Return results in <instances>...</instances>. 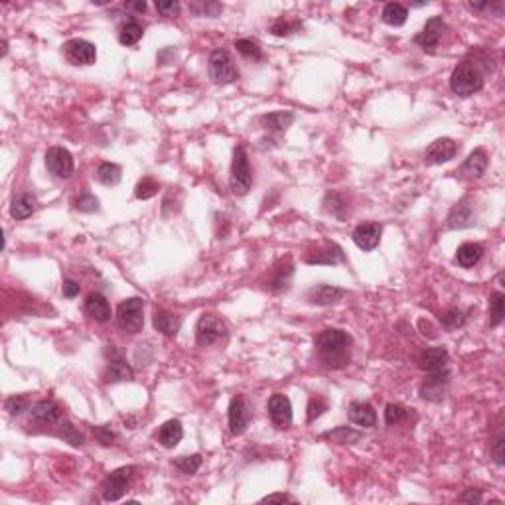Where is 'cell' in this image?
I'll use <instances>...</instances> for the list:
<instances>
[{"instance_id":"83f0119b","label":"cell","mask_w":505,"mask_h":505,"mask_svg":"<svg viewBox=\"0 0 505 505\" xmlns=\"http://www.w3.org/2000/svg\"><path fill=\"white\" fill-rule=\"evenodd\" d=\"M182 437H184V428H182V423L176 421V419L164 423L160 426V430H158V442L164 448H176Z\"/></svg>"},{"instance_id":"ffe728a7","label":"cell","mask_w":505,"mask_h":505,"mask_svg":"<svg viewBox=\"0 0 505 505\" xmlns=\"http://www.w3.org/2000/svg\"><path fill=\"white\" fill-rule=\"evenodd\" d=\"M32 419L41 424H59L64 421V410L55 401H38L32 407Z\"/></svg>"},{"instance_id":"ac0fdd59","label":"cell","mask_w":505,"mask_h":505,"mask_svg":"<svg viewBox=\"0 0 505 505\" xmlns=\"http://www.w3.org/2000/svg\"><path fill=\"white\" fill-rule=\"evenodd\" d=\"M448 352L446 347H426L424 352H421L419 359H417V365L426 371V373H435L440 371L448 365Z\"/></svg>"},{"instance_id":"d6986e66","label":"cell","mask_w":505,"mask_h":505,"mask_svg":"<svg viewBox=\"0 0 505 505\" xmlns=\"http://www.w3.org/2000/svg\"><path fill=\"white\" fill-rule=\"evenodd\" d=\"M343 294H345V290L334 287V285H316L308 290L306 298L310 304H316V306H332V304L341 301Z\"/></svg>"},{"instance_id":"2e32d148","label":"cell","mask_w":505,"mask_h":505,"mask_svg":"<svg viewBox=\"0 0 505 505\" xmlns=\"http://www.w3.org/2000/svg\"><path fill=\"white\" fill-rule=\"evenodd\" d=\"M476 223V211H474V202L472 200H462L454 205L448 216V227L450 229H466Z\"/></svg>"},{"instance_id":"f6af8a7d","label":"cell","mask_w":505,"mask_h":505,"mask_svg":"<svg viewBox=\"0 0 505 505\" xmlns=\"http://www.w3.org/2000/svg\"><path fill=\"white\" fill-rule=\"evenodd\" d=\"M302 28L301 22H288V20H276L273 26H271V32L274 36H290L294 32H298Z\"/></svg>"},{"instance_id":"8992f818","label":"cell","mask_w":505,"mask_h":505,"mask_svg":"<svg viewBox=\"0 0 505 505\" xmlns=\"http://www.w3.org/2000/svg\"><path fill=\"white\" fill-rule=\"evenodd\" d=\"M137 468L135 466H124L119 468L115 472H111L107 478L103 479L101 484V493H103V499L105 502H119L126 493V488L131 484V479L135 476Z\"/></svg>"},{"instance_id":"836d02e7","label":"cell","mask_w":505,"mask_h":505,"mask_svg":"<svg viewBox=\"0 0 505 505\" xmlns=\"http://www.w3.org/2000/svg\"><path fill=\"white\" fill-rule=\"evenodd\" d=\"M322 438H330V440H334L338 444H354L357 440H361V432H357L354 428H350V426H338L334 430L324 432Z\"/></svg>"},{"instance_id":"f1b7e54d","label":"cell","mask_w":505,"mask_h":505,"mask_svg":"<svg viewBox=\"0 0 505 505\" xmlns=\"http://www.w3.org/2000/svg\"><path fill=\"white\" fill-rule=\"evenodd\" d=\"M36 196L34 193H20L10 204V216L14 219H26L36 211Z\"/></svg>"},{"instance_id":"8d00e7d4","label":"cell","mask_w":505,"mask_h":505,"mask_svg":"<svg viewBox=\"0 0 505 505\" xmlns=\"http://www.w3.org/2000/svg\"><path fill=\"white\" fill-rule=\"evenodd\" d=\"M235 48L241 55H245L249 59H260L263 57V48L257 40L253 38H241L235 41Z\"/></svg>"},{"instance_id":"d4e9b609","label":"cell","mask_w":505,"mask_h":505,"mask_svg":"<svg viewBox=\"0 0 505 505\" xmlns=\"http://www.w3.org/2000/svg\"><path fill=\"white\" fill-rule=\"evenodd\" d=\"M486 170H488V154L482 149H476L474 152H470V156L464 160V164L460 168V174L478 180L486 174Z\"/></svg>"},{"instance_id":"60d3db41","label":"cell","mask_w":505,"mask_h":505,"mask_svg":"<svg viewBox=\"0 0 505 505\" xmlns=\"http://www.w3.org/2000/svg\"><path fill=\"white\" fill-rule=\"evenodd\" d=\"M160 190V186H158V182L154 180V178L146 176L142 178L140 182L137 184V188H135V196H137L138 200H151L154 198L156 193Z\"/></svg>"},{"instance_id":"603a6c76","label":"cell","mask_w":505,"mask_h":505,"mask_svg":"<svg viewBox=\"0 0 505 505\" xmlns=\"http://www.w3.org/2000/svg\"><path fill=\"white\" fill-rule=\"evenodd\" d=\"M292 274H294V265L290 257L283 259L276 267L273 269V274L269 278V288L273 292H283V290H288L290 287V280H292Z\"/></svg>"},{"instance_id":"74e56055","label":"cell","mask_w":505,"mask_h":505,"mask_svg":"<svg viewBox=\"0 0 505 505\" xmlns=\"http://www.w3.org/2000/svg\"><path fill=\"white\" fill-rule=\"evenodd\" d=\"M59 426V430H57V435L64 438V440H68L71 446H83L85 444V437H83L82 432L73 426L71 423L68 421H61V423L57 424Z\"/></svg>"},{"instance_id":"52a82bcc","label":"cell","mask_w":505,"mask_h":505,"mask_svg":"<svg viewBox=\"0 0 505 505\" xmlns=\"http://www.w3.org/2000/svg\"><path fill=\"white\" fill-rule=\"evenodd\" d=\"M225 336H227V326L216 314H204L198 320V326H196V341H198V345L207 347V345L216 343V341L225 338Z\"/></svg>"},{"instance_id":"9c48e42d","label":"cell","mask_w":505,"mask_h":505,"mask_svg":"<svg viewBox=\"0 0 505 505\" xmlns=\"http://www.w3.org/2000/svg\"><path fill=\"white\" fill-rule=\"evenodd\" d=\"M64 54L71 66H93L97 59V48L91 41L73 38L64 44Z\"/></svg>"},{"instance_id":"5bb4252c","label":"cell","mask_w":505,"mask_h":505,"mask_svg":"<svg viewBox=\"0 0 505 505\" xmlns=\"http://www.w3.org/2000/svg\"><path fill=\"white\" fill-rule=\"evenodd\" d=\"M442 34H444V18L432 16L430 20H426L423 32L415 36V44L421 46L423 50H435L442 40Z\"/></svg>"},{"instance_id":"1f68e13d","label":"cell","mask_w":505,"mask_h":505,"mask_svg":"<svg viewBox=\"0 0 505 505\" xmlns=\"http://www.w3.org/2000/svg\"><path fill=\"white\" fill-rule=\"evenodd\" d=\"M142 36H144V28L140 22L137 20H128V22H124L121 30H119V41L123 44V46H135L138 41L142 40Z\"/></svg>"},{"instance_id":"7a4b0ae2","label":"cell","mask_w":505,"mask_h":505,"mask_svg":"<svg viewBox=\"0 0 505 505\" xmlns=\"http://www.w3.org/2000/svg\"><path fill=\"white\" fill-rule=\"evenodd\" d=\"M488 59H478L474 57L472 61L466 59L462 64H458L450 75V89L460 97H470L474 93H479L484 89V83H486V73L488 69L492 71V68L486 66Z\"/></svg>"},{"instance_id":"cb8c5ba5","label":"cell","mask_w":505,"mask_h":505,"mask_svg":"<svg viewBox=\"0 0 505 505\" xmlns=\"http://www.w3.org/2000/svg\"><path fill=\"white\" fill-rule=\"evenodd\" d=\"M294 121V115L290 111H276V113H269V115H263L259 119L260 126L269 133H276V135H283L287 133V128Z\"/></svg>"},{"instance_id":"681fc988","label":"cell","mask_w":505,"mask_h":505,"mask_svg":"<svg viewBox=\"0 0 505 505\" xmlns=\"http://www.w3.org/2000/svg\"><path fill=\"white\" fill-rule=\"evenodd\" d=\"M64 296L66 298H75L77 294H79V290H82V287H79V283L77 280H71V278H68V280H64Z\"/></svg>"},{"instance_id":"b9f144b4","label":"cell","mask_w":505,"mask_h":505,"mask_svg":"<svg viewBox=\"0 0 505 505\" xmlns=\"http://www.w3.org/2000/svg\"><path fill=\"white\" fill-rule=\"evenodd\" d=\"M407 409L403 407V405H399V403H389L387 407H385V423L389 424V426H397V424H401L405 419H407Z\"/></svg>"},{"instance_id":"44dd1931","label":"cell","mask_w":505,"mask_h":505,"mask_svg":"<svg viewBox=\"0 0 505 505\" xmlns=\"http://www.w3.org/2000/svg\"><path fill=\"white\" fill-rule=\"evenodd\" d=\"M343 260H345L343 251L336 243H324L322 247H318L314 253L306 255L308 265H338V263H343Z\"/></svg>"},{"instance_id":"3957f363","label":"cell","mask_w":505,"mask_h":505,"mask_svg":"<svg viewBox=\"0 0 505 505\" xmlns=\"http://www.w3.org/2000/svg\"><path fill=\"white\" fill-rule=\"evenodd\" d=\"M207 73L211 77V82L218 85H229V83L239 79V71L233 66L231 55L227 50H213L207 59Z\"/></svg>"},{"instance_id":"484cf974","label":"cell","mask_w":505,"mask_h":505,"mask_svg":"<svg viewBox=\"0 0 505 505\" xmlns=\"http://www.w3.org/2000/svg\"><path fill=\"white\" fill-rule=\"evenodd\" d=\"M350 421L363 428H373L377 424V412L369 403H352L347 410Z\"/></svg>"},{"instance_id":"4316f807","label":"cell","mask_w":505,"mask_h":505,"mask_svg":"<svg viewBox=\"0 0 505 505\" xmlns=\"http://www.w3.org/2000/svg\"><path fill=\"white\" fill-rule=\"evenodd\" d=\"M152 324H154V328L158 330L160 334H164L168 338L178 336V332L182 328V320H180V316L172 314V312H168V310H156L154 316H152Z\"/></svg>"},{"instance_id":"816d5d0a","label":"cell","mask_w":505,"mask_h":505,"mask_svg":"<svg viewBox=\"0 0 505 505\" xmlns=\"http://www.w3.org/2000/svg\"><path fill=\"white\" fill-rule=\"evenodd\" d=\"M263 502L267 504H273V502H290V504H294L296 499L292 497V495H287V493H271V495H267V497H263Z\"/></svg>"},{"instance_id":"4fadbf2b","label":"cell","mask_w":505,"mask_h":505,"mask_svg":"<svg viewBox=\"0 0 505 505\" xmlns=\"http://www.w3.org/2000/svg\"><path fill=\"white\" fill-rule=\"evenodd\" d=\"M251 423V407L247 403L243 395L233 397L229 403V430L231 435L239 437L247 430V426Z\"/></svg>"},{"instance_id":"9a60e30c","label":"cell","mask_w":505,"mask_h":505,"mask_svg":"<svg viewBox=\"0 0 505 505\" xmlns=\"http://www.w3.org/2000/svg\"><path fill=\"white\" fill-rule=\"evenodd\" d=\"M383 227L375 221H368V223H359L354 229V243L363 251H373L375 247L381 243Z\"/></svg>"},{"instance_id":"c3c4849f","label":"cell","mask_w":505,"mask_h":505,"mask_svg":"<svg viewBox=\"0 0 505 505\" xmlns=\"http://www.w3.org/2000/svg\"><path fill=\"white\" fill-rule=\"evenodd\" d=\"M504 437H497L492 442V456L493 462L497 466H504Z\"/></svg>"},{"instance_id":"4dcf8cb0","label":"cell","mask_w":505,"mask_h":505,"mask_svg":"<svg viewBox=\"0 0 505 505\" xmlns=\"http://www.w3.org/2000/svg\"><path fill=\"white\" fill-rule=\"evenodd\" d=\"M407 16H409V10L399 2H389L383 6L381 20L389 26H403L407 22Z\"/></svg>"},{"instance_id":"bcb514c9","label":"cell","mask_w":505,"mask_h":505,"mask_svg":"<svg viewBox=\"0 0 505 505\" xmlns=\"http://www.w3.org/2000/svg\"><path fill=\"white\" fill-rule=\"evenodd\" d=\"M156 10H158L160 16H164V18H174V16L180 14L182 6H180L178 0H158L156 2Z\"/></svg>"},{"instance_id":"7bdbcfd3","label":"cell","mask_w":505,"mask_h":505,"mask_svg":"<svg viewBox=\"0 0 505 505\" xmlns=\"http://www.w3.org/2000/svg\"><path fill=\"white\" fill-rule=\"evenodd\" d=\"M328 409V405H326V401L322 399V397H312L310 401H308V415H306V421L308 423H314L316 419H320L322 415H324V410Z\"/></svg>"},{"instance_id":"e575fe53","label":"cell","mask_w":505,"mask_h":505,"mask_svg":"<svg viewBox=\"0 0 505 505\" xmlns=\"http://www.w3.org/2000/svg\"><path fill=\"white\" fill-rule=\"evenodd\" d=\"M505 316V294L504 292H493L490 296V326L497 328L504 322Z\"/></svg>"},{"instance_id":"ba28073f","label":"cell","mask_w":505,"mask_h":505,"mask_svg":"<svg viewBox=\"0 0 505 505\" xmlns=\"http://www.w3.org/2000/svg\"><path fill=\"white\" fill-rule=\"evenodd\" d=\"M46 166H48L50 174H54L59 180H68L75 172L73 156L64 146H52L50 151L46 152Z\"/></svg>"},{"instance_id":"f546056e","label":"cell","mask_w":505,"mask_h":505,"mask_svg":"<svg viewBox=\"0 0 505 505\" xmlns=\"http://www.w3.org/2000/svg\"><path fill=\"white\" fill-rule=\"evenodd\" d=\"M482 257H484V247L478 245V243H464L456 251V263L464 269L478 265Z\"/></svg>"},{"instance_id":"5b68a950","label":"cell","mask_w":505,"mask_h":505,"mask_svg":"<svg viewBox=\"0 0 505 505\" xmlns=\"http://www.w3.org/2000/svg\"><path fill=\"white\" fill-rule=\"evenodd\" d=\"M117 324L126 334H138L144 326V302L142 298L123 301L117 308Z\"/></svg>"},{"instance_id":"7402d4cb","label":"cell","mask_w":505,"mask_h":505,"mask_svg":"<svg viewBox=\"0 0 505 505\" xmlns=\"http://www.w3.org/2000/svg\"><path fill=\"white\" fill-rule=\"evenodd\" d=\"M85 312L87 316H91L95 322H109L111 316H113V310H111L109 301L101 294V292H91L85 301Z\"/></svg>"},{"instance_id":"30bf717a","label":"cell","mask_w":505,"mask_h":505,"mask_svg":"<svg viewBox=\"0 0 505 505\" xmlns=\"http://www.w3.org/2000/svg\"><path fill=\"white\" fill-rule=\"evenodd\" d=\"M448 383H450L448 368L435 371V373H428V377L421 385V397L424 401H430V403H440L444 399V395H446Z\"/></svg>"},{"instance_id":"f907efd6","label":"cell","mask_w":505,"mask_h":505,"mask_svg":"<svg viewBox=\"0 0 505 505\" xmlns=\"http://www.w3.org/2000/svg\"><path fill=\"white\" fill-rule=\"evenodd\" d=\"M460 502H464V504H479V502H484V495H482L479 490H466L460 495Z\"/></svg>"},{"instance_id":"d6a6232c","label":"cell","mask_w":505,"mask_h":505,"mask_svg":"<svg viewBox=\"0 0 505 505\" xmlns=\"http://www.w3.org/2000/svg\"><path fill=\"white\" fill-rule=\"evenodd\" d=\"M123 178V170L119 164H113V162H103L97 168V180L103 184V186H117Z\"/></svg>"},{"instance_id":"e0dca14e","label":"cell","mask_w":505,"mask_h":505,"mask_svg":"<svg viewBox=\"0 0 505 505\" xmlns=\"http://www.w3.org/2000/svg\"><path fill=\"white\" fill-rule=\"evenodd\" d=\"M105 379L109 383H121V381H133L135 379V371L126 363L123 355L117 354L115 350H111V359L107 371H105Z\"/></svg>"},{"instance_id":"277c9868","label":"cell","mask_w":505,"mask_h":505,"mask_svg":"<svg viewBox=\"0 0 505 505\" xmlns=\"http://www.w3.org/2000/svg\"><path fill=\"white\" fill-rule=\"evenodd\" d=\"M231 191L235 196H247L251 186H253V172H251V164L247 158V152L243 146H237L233 151V164H231Z\"/></svg>"},{"instance_id":"6da1fadb","label":"cell","mask_w":505,"mask_h":505,"mask_svg":"<svg viewBox=\"0 0 505 505\" xmlns=\"http://www.w3.org/2000/svg\"><path fill=\"white\" fill-rule=\"evenodd\" d=\"M320 361L332 369H341L352 361V336L338 328L322 330L314 340Z\"/></svg>"},{"instance_id":"db71d44e","label":"cell","mask_w":505,"mask_h":505,"mask_svg":"<svg viewBox=\"0 0 505 505\" xmlns=\"http://www.w3.org/2000/svg\"><path fill=\"white\" fill-rule=\"evenodd\" d=\"M124 8H126V10H135V12L142 14L144 10H146V2H144V0H138V2H126V4H124Z\"/></svg>"},{"instance_id":"7dc6e473","label":"cell","mask_w":505,"mask_h":505,"mask_svg":"<svg viewBox=\"0 0 505 505\" xmlns=\"http://www.w3.org/2000/svg\"><path fill=\"white\" fill-rule=\"evenodd\" d=\"M28 407V401L26 397L22 395H12L6 399V403H4V409L8 410L10 415H20V412H24Z\"/></svg>"},{"instance_id":"8fae6325","label":"cell","mask_w":505,"mask_h":505,"mask_svg":"<svg viewBox=\"0 0 505 505\" xmlns=\"http://www.w3.org/2000/svg\"><path fill=\"white\" fill-rule=\"evenodd\" d=\"M456 152H458V142L456 140H452L448 137L437 138L424 151V162L430 166L444 164V162H448V160H452L456 156Z\"/></svg>"},{"instance_id":"ee69618b","label":"cell","mask_w":505,"mask_h":505,"mask_svg":"<svg viewBox=\"0 0 505 505\" xmlns=\"http://www.w3.org/2000/svg\"><path fill=\"white\" fill-rule=\"evenodd\" d=\"M75 209H79L82 213H93V211L99 209V200H97L93 193L85 191V193H82V196L75 200Z\"/></svg>"},{"instance_id":"d590c367","label":"cell","mask_w":505,"mask_h":505,"mask_svg":"<svg viewBox=\"0 0 505 505\" xmlns=\"http://www.w3.org/2000/svg\"><path fill=\"white\" fill-rule=\"evenodd\" d=\"M190 10L196 16L216 18V16L223 12V4L221 2H213V0H193V2H190Z\"/></svg>"},{"instance_id":"f5cc1de1","label":"cell","mask_w":505,"mask_h":505,"mask_svg":"<svg viewBox=\"0 0 505 505\" xmlns=\"http://www.w3.org/2000/svg\"><path fill=\"white\" fill-rule=\"evenodd\" d=\"M95 432H97V437H99V440H101L103 444H111V440L115 438V435L111 432L107 426H103V428H97Z\"/></svg>"},{"instance_id":"f35d334b","label":"cell","mask_w":505,"mask_h":505,"mask_svg":"<svg viewBox=\"0 0 505 505\" xmlns=\"http://www.w3.org/2000/svg\"><path fill=\"white\" fill-rule=\"evenodd\" d=\"M440 322H442V326L448 330V332H454V330L462 328L466 324V314L462 310H458V308H448L444 314L440 316Z\"/></svg>"},{"instance_id":"ab89813d","label":"cell","mask_w":505,"mask_h":505,"mask_svg":"<svg viewBox=\"0 0 505 505\" xmlns=\"http://www.w3.org/2000/svg\"><path fill=\"white\" fill-rule=\"evenodd\" d=\"M172 464L176 466L178 470L182 472V474H188V476H191V474H196L198 470H200V466H202V456L200 454H191V456H180V458H176Z\"/></svg>"},{"instance_id":"7c38bea8","label":"cell","mask_w":505,"mask_h":505,"mask_svg":"<svg viewBox=\"0 0 505 505\" xmlns=\"http://www.w3.org/2000/svg\"><path fill=\"white\" fill-rule=\"evenodd\" d=\"M267 412H269V419L273 421L276 428H288L292 423V405H290V399L283 393H274L269 403H267Z\"/></svg>"}]
</instances>
